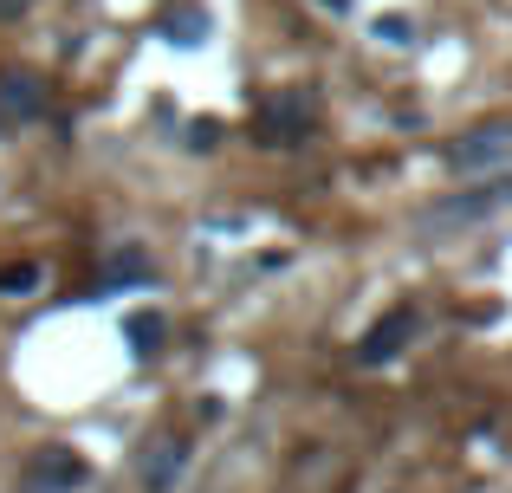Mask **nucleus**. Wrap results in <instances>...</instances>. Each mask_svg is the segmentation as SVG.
<instances>
[{
    "mask_svg": "<svg viewBox=\"0 0 512 493\" xmlns=\"http://www.w3.org/2000/svg\"><path fill=\"white\" fill-rule=\"evenodd\" d=\"M512 202V182H487V189H474V195H461V202H448L435 221H480V215H493V208H506Z\"/></svg>",
    "mask_w": 512,
    "mask_h": 493,
    "instance_id": "nucleus-4",
    "label": "nucleus"
},
{
    "mask_svg": "<svg viewBox=\"0 0 512 493\" xmlns=\"http://www.w3.org/2000/svg\"><path fill=\"white\" fill-rule=\"evenodd\" d=\"M409 338H415V312H409V305H396V312H389L383 325L357 344V357H363V364H389V357H396V344H409Z\"/></svg>",
    "mask_w": 512,
    "mask_h": 493,
    "instance_id": "nucleus-2",
    "label": "nucleus"
},
{
    "mask_svg": "<svg viewBox=\"0 0 512 493\" xmlns=\"http://www.w3.org/2000/svg\"><path fill=\"white\" fill-rule=\"evenodd\" d=\"M78 481H85V461L72 448H46V461H33V487H46V493H65Z\"/></svg>",
    "mask_w": 512,
    "mask_h": 493,
    "instance_id": "nucleus-3",
    "label": "nucleus"
},
{
    "mask_svg": "<svg viewBox=\"0 0 512 493\" xmlns=\"http://www.w3.org/2000/svg\"><path fill=\"white\" fill-rule=\"evenodd\" d=\"M506 156H512V124H480L448 150V163L461 169V176H474V169H493V163H506Z\"/></svg>",
    "mask_w": 512,
    "mask_h": 493,
    "instance_id": "nucleus-1",
    "label": "nucleus"
},
{
    "mask_svg": "<svg viewBox=\"0 0 512 493\" xmlns=\"http://www.w3.org/2000/svg\"><path fill=\"white\" fill-rule=\"evenodd\" d=\"M175 468H182V442H169V448H163V461H156V468H143V481H150V487H169V481H175Z\"/></svg>",
    "mask_w": 512,
    "mask_h": 493,
    "instance_id": "nucleus-5",
    "label": "nucleus"
},
{
    "mask_svg": "<svg viewBox=\"0 0 512 493\" xmlns=\"http://www.w3.org/2000/svg\"><path fill=\"white\" fill-rule=\"evenodd\" d=\"M26 7V0H0V13H20Z\"/></svg>",
    "mask_w": 512,
    "mask_h": 493,
    "instance_id": "nucleus-6",
    "label": "nucleus"
}]
</instances>
